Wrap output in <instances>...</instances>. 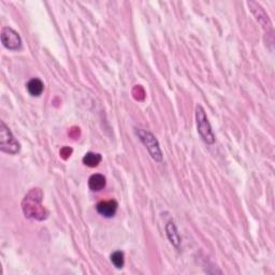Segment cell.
<instances>
[{
	"instance_id": "6da1fadb",
	"label": "cell",
	"mask_w": 275,
	"mask_h": 275,
	"mask_svg": "<svg viewBox=\"0 0 275 275\" xmlns=\"http://www.w3.org/2000/svg\"><path fill=\"white\" fill-rule=\"evenodd\" d=\"M42 199L43 194L40 188H32L28 191L22 202V210L26 217L36 221H45L47 218L48 212L42 206Z\"/></svg>"
},
{
	"instance_id": "7a4b0ae2",
	"label": "cell",
	"mask_w": 275,
	"mask_h": 275,
	"mask_svg": "<svg viewBox=\"0 0 275 275\" xmlns=\"http://www.w3.org/2000/svg\"><path fill=\"white\" fill-rule=\"evenodd\" d=\"M196 120H197V129L199 133L201 139L205 141L206 144H213L215 142V136H214L212 127L208 122L205 109L201 106L196 108Z\"/></svg>"
},
{
	"instance_id": "3957f363",
	"label": "cell",
	"mask_w": 275,
	"mask_h": 275,
	"mask_svg": "<svg viewBox=\"0 0 275 275\" xmlns=\"http://www.w3.org/2000/svg\"><path fill=\"white\" fill-rule=\"evenodd\" d=\"M137 135L143 144L147 148L148 153L152 156V158L155 161L160 162L162 160V152L159 146V143L157 139L150 131H146L144 129H137Z\"/></svg>"
},
{
	"instance_id": "277c9868",
	"label": "cell",
	"mask_w": 275,
	"mask_h": 275,
	"mask_svg": "<svg viewBox=\"0 0 275 275\" xmlns=\"http://www.w3.org/2000/svg\"><path fill=\"white\" fill-rule=\"evenodd\" d=\"M0 150L7 154L19 153L21 145L19 141L15 139L11 130L3 122L0 123Z\"/></svg>"
},
{
	"instance_id": "5b68a950",
	"label": "cell",
	"mask_w": 275,
	"mask_h": 275,
	"mask_svg": "<svg viewBox=\"0 0 275 275\" xmlns=\"http://www.w3.org/2000/svg\"><path fill=\"white\" fill-rule=\"evenodd\" d=\"M1 42L5 48L10 51H18L22 47V39L20 35L11 27H4L1 30Z\"/></svg>"
},
{
	"instance_id": "8992f818",
	"label": "cell",
	"mask_w": 275,
	"mask_h": 275,
	"mask_svg": "<svg viewBox=\"0 0 275 275\" xmlns=\"http://www.w3.org/2000/svg\"><path fill=\"white\" fill-rule=\"evenodd\" d=\"M96 208H97V212L100 214V215H102L103 217L111 218L117 212L118 203L115 200L101 201V202L98 203Z\"/></svg>"
},
{
	"instance_id": "52a82bcc",
	"label": "cell",
	"mask_w": 275,
	"mask_h": 275,
	"mask_svg": "<svg viewBox=\"0 0 275 275\" xmlns=\"http://www.w3.org/2000/svg\"><path fill=\"white\" fill-rule=\"evenodd\" d=\"M247 4H249L251 11L256 16L257 21L259 22V23L263 27H271V23H270V21H269L268 15L259 3L254 2V1H250V2H247Z\"/></svg>"
},
{
	"instance_id": "ba28073f",
	"label": "cell",
	"mask_w": 275,
	"mask_h": 275,
	"mask_svg": "<svg viewBox=\"0 0 275 275\" xmlns=\"http://www.w3.org/2000/svg\"><path fill=\"white\" fill-rule=\"evenodd\" d=\"M166 232H167V236L170 241V243L178 249L181 244V236L178 231V228H177V226H175V224L173 222H170L167 224Z\"/></svg>"
},
{
	"instance_id": "9c48e42d",
	"label": "cell",
	"mask_w": 275,
	"mask_h": 275,
	"mask_svg": "<svg viewBox=\"0 0 275 275\" xmlns=\"http://www.w3.org/2000/svg\"><path fill=\"white\" fill-rule=\"evenodd\" d=\"M27 91L30 93L32 97H39L42 95L43 91H45V84L40 79H31L28 83H27Z\"/></svg>"
},
{
	"instance_id": "30bf717a",
	"label": "cell",
	"mask_w": 275,
	"mask_h": 275,
	"mask_svg": "<svg viewBox=\"0 0 275 275\" xmlns=\"http://www.w3.org/2000/svg\"><path fill=\"white\" fill-rule=\"evenodd\" d=\"M107 181L102 174H92L89 180V187L92 191H100L106 187Z\"/></svg>"
},
{
	"instance_id": "8fae6325",
	"label": "cell",
	"mask_w": 275,
	"mask_h": 275,
	"mask_svg": "<svg viewBox=\"0 0 275 275\" xmlns=\"http://www.w3.org/2000/svg\"><path fill=\"white\" fill-rule=\"evenodd\" d=\"M101 159L102 157L100 154L90 152L85 154V156L83 157V163L90 168H95L101 162Z\"/></svg>"
},
{
	"instance_id": "7c38bea8",
	"label": "cell",
	"mask_w": 275,
	"mask_h": 275,
	"mask_svg": "<svg viewBox=\"0 0 275 275\" xmlns=\"http://www.w3.org/2000/svg\"><path fill=\"white\" fill-rule=\"evenodd\" d=\"M111 261H112V263H113L115 268L122 269L124 267V263H125L124 254L119 251L114 252L113 254L111 255Z\"/></svg>"
}]
</instances>
